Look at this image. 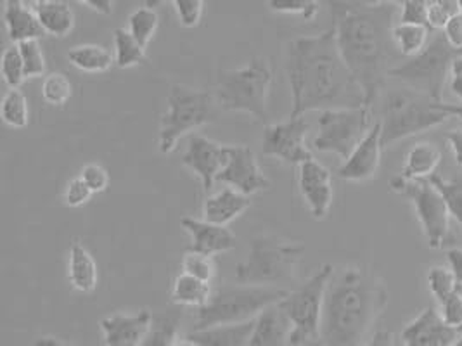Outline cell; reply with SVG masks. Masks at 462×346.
I'll list each match as a JSON object with an SVG mask.
<instances>
[{
  "mask_svg": "<svg viewBox=\"0 0 462 346\" xmlns=\"http://www.w3.org/2000/svg\"><path fill=\"white\" fill-rule=\"evenodd\" d=\"M329 5L339 54L364 90L365 106L373 108L402 59L393 42L400 2H329Z\"/></svg>",
  "mask_w": 462,
  "mask_h": 346,
  "instance_id": "cell-1",
  "label": "cell"
},
{
  "mask_svg": "<svg viewBox=\"0 0 462 346\" xmlns=\"http://www.w3.org/2000/svg\"><path fill=\"white\" fill-rule=\"evenodd\" d=\"M284 66L293 97L291 118L309 111L365 106L364 90L339 54L333 26L288 42Z\"/></svg>",
  "mask_w": 462,
  "mask_h": 346,
  "instance_id": "cell-2",
  "label": "cell"
},
{
  "mask_svg": "<svg viewBox=\"0 0 462 346\" xmlns=\"http://www.w3.org/2000/svg\"><path fill=\"white\" fill-rule=\"evenodd\" d=\"M386 305L388 289L371 270L362 267L335 269L322 306V345H364Z\"/></svg>",
  "mask_w": 462,
  "mask_h": 346,
  "instance_id": "cell-3",
  "label": "cell"
},
{
  "mask_svg": "<svg viewBox=\"0 0 462 346\" xmlns=\"http://www.w3.org/2000/svg\"><path fill=\"white\" fill-rule=\"evenodd\" d=\"M290 291L265 286H222L211 291L208 303L198 310L194 331L217 325L241 324L254 321L265 308L282 302Z\"/></svg>",
  "mask_w": 462,
  "mask_h": 346,
  "instance_id": "cell-4",
  "label": "cell"
},
{
  "mask_svg": "<svg viewBox=\"0 0 462 346\" xmlns=\"http://www.w3.org/2000/svg\"><path fill=\"white\" fill-rule=\"evenodd\" d=\"M305 246L277 236H258L252 241L248 259L236 267L234 279L246 286L277 287L279 282L296 279Z\"/></svg>",
  "mask_w": 462,
  "mask_h": 346,
  "instance_id": "cell-5",
  "label": "cell"
},
{
  "mask_svg": "<svg viewBox=\"0 0 462 346\" xmlns=\"http://www.w3.org/2000/svg\"><path fill=\"white\" fill-rule=\"evenodd\" d=\"M273 82V71L269 59L253 58L243 68L220 73L215 92L217 105L226 111H243L258 122H267Z\"/></svg>",
  "mask_w": 462,
  "mask_h": 346,
  "instance_id": "cell-6",
  "label": "cell"
},
{
  "mask_svg": "<svg viewBox=\"0 0 462 346\" xmlns=\"http://www.w3.org/2000/svg\"><path fill=\"white\" fill-rule=\"evenodd\" d=\"M430 96L412 88L393 90L386 96L381 120V144L383 150L403 141L411 135L441 125L448 114Z\"/></svg>",
  "mask_w": 462,
  "mask_h": 346,
  "instance_id": "cell-7",
  "label": "cell"
},
{
  "mask_svg": "<svg viewBox=\"0 0 462 346\" xmlns=\"http://www.w3.org/2000/svg\"><path fill=\"white\" fill-rule=\"evenodd\" d=\"M217 106L213 94L182 84L171 86L167 96V111L160 122V152L175 151L180 137L215 122Z\"/></svg>",
  "mask_w": 462,
  "mask_h": 346,
  "instance_id": "cell-8",
  "label": "cell"
},
{
  "mask_svg": "<svg viewBox=\"0 0 462 346\" xmlns=\"http://www.w3.org/2000/svg\"><path fill=\"white\" fill-rule=\"evenodd\" d=\"M461 54L447 42L443 32H435V37L418 56L400 63L392 69L390 77L403 82L405 86L424 96H430L435 103H443V88L447 75L450 73L452 61Z\"/></svg>",
  "mask_w": 462,
  "mask_h": 346,
  "instance_id": "cell-9",
  "label": "cell"
},
{
  "mask_svg": "<svg viewBox=\"0 0 462 346\" xmlns=\"http://www.w3.org/2000/svg\"><path fill=\"white\" fill-rule=\"evenodd\" d=\"M335 267L322 265L312 278L303 282L296 291L279 303L293 325L290 346L320 340V319L328 284L333 278Z\"/></svg>",
  "mask_w": 462,
  "mask_h": 346,
  "instance_id": "cell-10",
  "label": "cell"
},
{
  "mask_svg": "<svg viewBox=\"0 0 462 346\" xmlns=\"http://www.w3.org/2000/svg\"><path fill=\"white\" fill-rule=\"evenodd\" d=\"M373 127V108L369 106L320 111L312 148L337 154L346 161Z\"/></svg>",
  "mask_w": 462,
  "mask_h": 346,
  "instance_id": "cell-11",
  "label": "cell"
},
{
  "mask_svg": "<svg viewBox=\"0 0 462 346\" xmlns=\"http://www.w3.org/2000/svg\"><path fill=\"white\" fill-rule=\"evenodd\" d=\"M392 191L409 197L416 208L428 246L431 250H440L448 238V206L440 191L428 180H405L395 178L390 184Z\"/></svg>",
  "mask_w": 462,
  "mask_h": 346,
  "instance_id": "cell-12",
  "label": "cell"
},
{
  "mask_svg": "<svg viewBox=\"0 0 462 346\" xmlns=\"http://www.w3.org/2000/svg\"><path fill=\"white\" fill-rule=\"evenodd\" d=\"M309 129L310 125L305 116H290V120L282 123L265 125L262 135V152L291 167H300L314 159V154L305 144Z\"/></svg>",
  "mask_w": 462,
  "mask_h": 346,
  "instance_id": "cell-13",
  "label": "cell"
},
{
  "mask_svg": "<svg viewBox=\"0 0 462 346\" xmlns=\"http://www.w3.org/2000/svg\"><path fill=\"white\" fill-rule=\"evenodd\" d=\"M217 182L227 184L231 189L245 196H253L271 187L269 178L263 175L256 154L246 146H229L227 163L217 177Z\"/></svg>",
  "mask_w": 462,
  "mask_h": 346,
  "instance_id": "cell-14",
  "label": "cell"
},
{
  "mask_svg": "<svg viewBox=\"0 0 462 346\" xmlns=\"http://www.w3.org/2000/svg\"><path fill=\"white\" fill-rule=\"evenodd\" d=\"M227 148L218 144L205 135H190L188 150L182 156V165L190 172L196 173L203 184V189L208 193L217 182V177L224 170L227 163Z\"/></svg>",
  "mask_w": 462,
  "mask_h": 346,
  "instance_id": "cell-15",
  "label": "cell"
},
{
  "mask_svg": "<svg viewBox=\"0 0 462 346\" xmlns=\"http://www.w3.org/2000/svg\"><path fill=\"white\" fill-rule=\"evenodd\" d=\"M298 187L310 215L316 220L326 218L335 197L331 172L322 163L310 159L298 167Z\"/></svg>",
  "mask_w": 462,
  "mask_h": 346,
  "instance_id": "cell-16",
  "label": "cell"
},
{
  "mask_svg": "<svg viewBox=\"0 0 462 346\" xmlns=\"http://www.w3.org/2000/svg\"><path fill=\"white\" fill-rule=\"evenodd\" d=\"M459 338L461 329L445 324L433 306H428L402 331L403 346H454Z\"/></svg>",
  "mask_w": 462,
  "mask_h": 346,
  "instance_id": "cell-17",
  "label": "cell"
},
{
  "mask_svg": "<svg viewBox=\"0 0 462 346\" xmlns=\"http://www.w3.org/2000/svg\"><path fill=\"white\" fill-rule=\"evenodd\" d=\"M154 315L149 310L139 314H115L101 321L106 346H143L152 329Z\"/></svg>",
  "mask_w": 462,
  "mask_h": 346,
  "instance_id": "cell-18",
  "label": "cell"
},
{
  "mask_svg": "<svg viewBox=\"0 0 462 346\" xmlns=\"http://www.w3.org/2000/svg\"><path fill=\"white\" fill-rule=\"evenodd\" d=\"M381 122H376L365 139L358 144L356 151L339 167L337 175L348 182H367L376 177L381 165Z\"/></svg>",
  "mask_w": 462,
  "mask_h": 346,
  "instance_id": "cell-19",
  "label": "cell"
},
{
  "mask_svg": "<svg viewBox=\"0 0 462 346\" xmlns=\"http://www.w3.org/2000/svg\"><path fill=\"white\" fill-rule=\"evenodd\" d=\"M180 225L190 236L189 251L213 257L232 251L236 248V236L227 227L190 216H184L180 220Z\"/></svg>",
  "mask_w": 462,
  "mask_h": 346,
  "instance_id": "cell-20",
  "label": "cell"
},
{
  "mask_svg": "<svg viewBox=\"0 0 462 346\" xmlns=\"http://www.w3.org/2000/svg\"><path fill=\"white\" fill-rule=\"evenodd\" d=\"M291 331L293 325L277 303L254 319L250 346H290Z\"/></svg>",
  "mask_w": 462,
  "mask_h": 346,
  "instance_id": "cell-21",
  "label": "cell"
},
{
  "mask_svg": "<svg viewBox=\"0 0 462 346\" xmlns=\"http://www.w3.org/2000/svg\"><path fill=\"white\" fill-rule=\"evenodd\" d=\"M4 23L13 43L39 41L45 35L32 4L22 0L4 2Z\"/></svg>",
  "mask_w": 462,
  "mask_h": 346,
  "instance_id": "cell-22",
  "label": "cell"
},
{
  "mask_svg": "<svg viewBox=\"0 0 462 346\" xmlns=\"http://www.w3.org/2000/svg\"><path fill=\"white\" fill-rule=\"evenodd\" d=\"M250 206H252L250 196L241 195L231 187H227L205 199L203 220L226 227L227 223H231L232 220L243 215Z\"/></svg>",
  "mask_w": 462,
  "mask_h": 346,
  "instance_id": "cell-23",
  "label": "cell"
},
{
  "mask_svg": "<svg viewBox=\"0 0 462 346\" xmlns=\"http://www.w3.org/2000/svg\"><path fill=\"white\" fill-rule=\"evenodd\" d=\"M43 33L54 39L68 37L75 28V13L63 0H39L32 2Z\"/></svg>",
  "mask_w": 462,
  "mask_h": 346,
  "instance_id": "cell-24",
  "label": "cell"
},
{
  "mask_svg": "<svg viewBox=\"0 0 462 346\" xmlns=\"http://www.w3.org/2000/svg\"><path fill=\"white\" fill-rule=\"evenodd\" d=\"M68 281L73 289H77L84 295L94 293L97 287V282H99L97 263L80 241H75L69 248Z\"/></svg>",
  "mask_w": 462,
  "mask_h": 346,
  "instance_id": "cell-25",
  "label": "cell"
},
{
  "mask_svg": "<svg viewBox=\"0 0 462 346\" xmlns=\"http://www.w3.org/2000/svg\"><path fill=\"white\" fill-rule=\"evenodd\" d=\"M254 321L241 324L217 325L188 334L198 346H250Z\"/></svg>",
  "mask_w": 462,
  "mask_h": 346,
  "instance_id": "cell-26",
  "label": "cell"
},
{
  "mask_svg": "<svg viewBox=\"0 0 462 346\" xmlns=\"http://www.w3.org/2000/svg\"><path fill=\"white\" fill-rule=\"evenodd\" d=\"M441 161V151L431 142H420L407 152L402 178L428 180L431 178Z\"/></svg>",
  "mask_w": 462,
  "mask_h": 346,
  "instance_id": "cell-27",
  "label": "cell"
},
{
  "mask_svg": "<svg viewBox=\"0 0 462 346\" xmlns=\"http://www.w3.org/2000/svg\"><path fill=\"white\" fill-rule=\"evenodd\" d=\"M170 296H171V303L177 306H189V308L199 310L210 300V284L180 272L171 284Z\"/></svg>",
  "mask_w": 462,
  "mask_h": 346,
  "instance_id": "cell-28",
  "label": "cell"
},
{
  "mask_svg": "<svg viewBox=\"0 0 462 346\" xmlns=\"http://www.w3.org/2000/svg\"><path fill=\"white\" fill-rule=\"evenodd\" d=\"M69 65L75 66L77 69L85 71V73H106L115 65V58L111 52L106 49L105 45L97 43H84V45H75L68 54H66Z\"/></svg>",
  "mask_w": 462,
  "mask_h": 346,
  "instance_id": "cell-29",
  "label": "cell"
},
{
  "mask_svg": "<svg viewBox=\"0 0 462 346\" xmlns=\"http://www.w3.org/2000/svg\"><path fill=\"white\" fill-rule=\"evenodd\" d=\"M393 42L402 58H414L424 50L430 42V30L416 24H403L397 23L393 28Z\"/></svg>",
  "mask_w": 462,
  "mask_h": 346,
  "instance_id": "cell-30",
  "label": "cell"
},
{
  "mask_svg": "<svg viewBox=\"0 0 462 346\" xmlns=\"http://www.w3.org/2000/svg\"><path fill=\"white\" fill-rule=\"evenodd\" d=\"M146 63V47L137 42L125 28L115 30V65L122 69Z\"/></svg>",
  "mask_w": 462,
  "mask_h": 346,
  "instance_id": "cell-31",
  "label": "cell"
},
{
  "mask_svg": "<svg viewBox=\"0 0 462 346\" xmlns=\"http://www.w3.org/2000/svg\"><path fill=\"white\" fill-rule=\"evenodd\" d=\"M2 122L11 129H24L30 123V106L28 97L20 88L9 90L0 105Z\"/></svg>",
  "mask_w": 462,
  "mask_h": 346,
  "instance_id": "cell-32",
  "label": "cell"
},
{
  "mask_svg": "<svg viewBox=\"0 0 462 346\" xmlns=\"http://www.w3.org/2000/svg\"><path fill=\"white\" fill-rule=\"evenodd\" d=\"M182 314L179 312H162L154 315L152 329L143 346H171L179 338V325Z\"/></svg>",
  "mask_w": 462,
  "mask_h": 346,
  "instance_id": "cell-33",
  "label": "cell"
},
{
  "mask_svg": "<svg viewBox=\"0 0 462 346\" xmlns=\"http://www.w3.org/2000/svg\"><path fill=\"white\" fill-rule=\"evenodd\" d=\"M160 26V16L152 7H139L128 16V33L141 43L147 47L156 35V30Z\"/></svg>",
  "mask_w": 462,
  "mask_h": 346,
  "instance_id": "cell-34",
  "label": "cell"
},
{
  "mask_svg": "<svg viewBox=\"0 0 462 346\" xmlns=\"http://www.w3.org/2000/svg\"><path fill=\"white\" fill-rule=\"evenodd\" d=\"M73 97V84L64 73H49L42 82V99L54 106V108H63L64 105L69 103Z\"/></svg>",
  "mask_w": 462,
  "mask_h": 346,
  "instance_id": "cell-35",
  "label": "cell"
},
{
  "mask_svg": "<svg viewBox=\"0 0 462 346\" xmlns=\"http://www.w3.org/2000/svg\"><path fill=\"white\" fill-rule=\"evenodd\" d=\"M0 73H2V78H4L5 86H9V90L20 88L23 82L26 80L24 63H23L22 52H20L18 43H11L4 49L2 61H0Z\"/></svg>",
  "mask_w": 462,
  "mask_h": 346,
  "instance_id": "cell-36",
  "label": "cell"
},
{
  "mask_svg": "<svg viewBox=\"0 0 462 346\" xmlns=\"http://www.w3.org/2000/svg\"><path fill=\"white\" fill-rule=\"evenodd\" d=\"M430 182L440 191L443 196L450 216H454L462 225V177H454V178H443L440 175H433Z\"/></svg>",
  "mask_w": 462,
  "mask_h": 346,
  "instance_id": "cell-37",
  "label": "cell"
},
{
  "mask_svg": "<svg viewBox=\"0 0 462 346\" xmlns=\"http://www.w3.org/2000/svg\"><path fill=\"white\" fill-rule=\"evenodd\" d=\"M428 286L431 295L437 298V302L443 303L450 298L454 293L459 291V284L456 281V276L450 269L445 267H431L428 272Z\"/></svg>",
  "mask_w": 462,
  "mask_h": 346,
  "instance_id": "cell-38",
  "label": "cell"
},
{
  "mask_svg": "<svg viewBox=\"0 0 462 346\" xmlns=\"http://www.w3.org/2000/svg\"><path fill=\"white\" fill-rule=\"evenodd\" d=\"M461 11V2L457 0H430L428 2V23L431 32H443L452 18Z\"/></svg>",
  "mask_w": 462,
  "mask_h": 346,
  "instance_id": "cell-39",
  "label": "cell"
},
{
  "mask_svg": "<svg viewBox=\"0 0 462 346\" xmlns=\"http://www.w3.org/2000/svg\"><path fill=\"white\" fill-rule=\"evenodd\" d=\"M267 5L277 14L298 16V18H303L305 22H314L320 11V4L316 0H288V2L271 0Z\"/></svg>",
  "mask_w": 462,
  "mask_h": 346,
  "instance_id": "cell-40",
  "label": "cell"
},
{
  "mask_svg": "<svg viewBox=\"0 0 462 346\" xmlns=\"http://www.w3.org/2000/svg\"><path fill=\"white\" fill-rule=\"evenodd\" d=\"M182 274L192 276L199 281L208 282L210 284L217 274V265L213 257H207V255H199L194 251H188L182 259L180 263Z\"/></svg>",
  "mask_w": 462,
  "mask_h": 346,
  "instance_id": "cell-41",
  "label": "cell"
},
{
  "mask_svg": "<svg viewBox=\"0 0 462 346\" xmlns=\"http://www.w3.org/2000/svg\"><path fill=\"white\" fill-rule=\"evenodd\" d=\"M22 52L23 63H24V77L26 78H39L43 77L47 65L43 56L42 47L39 41H28L18 43Z\"/></svg>",
  "mask_w": 462,
  "mask_h": 346,
  "instance_id": "cell-42",
  "label": "cell"
},
{
  "mask_svg": "<svg viewBox=\"0 0 462 346\" xmlns=\"http://www.w3.org/2000/svg\"><path fill=\"white\" fill-rule=\"evenodd\" d=\"M179 23L184 28H196L203 20V11H205V2L203 0H173L171 2Z\"/></svg>",
  "mask_w": 462,
  "mask_h": 346,
  "instance_id": "cell-43",
  "label": "cell"
},
{
  "mask_svg": "<svg viewBox=\"0 0 462 346\" xmlns=\"http://www.w3.org/2000/svg\"><path fill=\"white\" fill-rule=\"evenodd\" d=\"M399 23L424 26V28L430 30L428 0H403V2H400Z\"/></svg>",
  "mask_w": 462,
  "mask_h": 346,
  "instance_id": "cell-44",
  "label": "cell"
},
{
  "mask_svg": "<svg viewBox=\"0 0 462 346\" xmlns=\"http://www.w3.org/2000/svg\"><path fill=\"white\" fill-rule=\"evenodd\" d=\"M80 178L87 184V187L94 193V195H99V193H105L109 186V173L106 170L103 165L99 163H88L85 165L80 172Z\"/></svg>",
  "mask_w": 462,
  "mask_h": 346,
  "instance_id": "cell-45",
  "label": "cell"
},
{
  "mask_svg": "<svg viewBox=\"0 0 462 346\" xmlns=\"http://www.w3.org/2000/svg\"><path fill=\"white\" fill-rule=\"evenodd\" d=\"M94 196V193L87 187L84 180L79 177L71 178L68 184H66V189H64V205L69 206V208H79V206H84L90 197Z\"/></svg>",
  "mask_w": 462,
  "mask_h": 346,
  "instance_id": "cell-46",
  "label": "cell"
},
{
  "mask_svg": "<svg viewBox=\"0 0 462 346\" xmlns=\"http://www.w3.org/2000/svg\"><path fill=\"white\" fill-rule=\"evenodd\" d=\"M440 315L445 324L462 329V295L459 291L440 303Z\"/></svg>",
  "mask_w": 462,
  "mask_h": 346,
  "instance_id": "cell-47",
  "label": "cell"
},
{
  "mask_svg": "<svg viewBox=\"0 0 462 346\" xmlns=\"http://www.w3.org/2000/svg\"><path fill=\"white\" fill-rule=\"evenodd\" d=\"M443 35L447 42L450 43L456 50L462 52V13H459L456 18H452L443 28Z\"/></svg>",
  "mask_w": 462,
  "mask_h": 346,
  "instance_id": "cell-48",
  "label": "cell"
},
{
  "mask_svg": "<svg viewBox=\"0 0 462 346\" xmlns=\"http://www.w3.org/2000/svg\"><path fill=\"white\" fill-rule=\"evenodd\" d=\"M450 90L454 92V96H457L462 101V52L452 61L450 66Z\"/></svg>",
  "mask_w": 462,
  "mask_h": 346,
  "instance_id": "cell-49",
  "label": "cell"
},
{
  "mask_svg": "<svg viewBox=\"0 0 462 346\" xmlns=\"http://www.w3.org/2000/svg\"><path fill=\"white\" fill-rule=\"evenodd\" d=\"M447 260L450 263V270L456 276V281L462 286V248H450L447 250Z\"/></svg>",
  "mask_w": 462,
  "mask_h": 346,
  "instance_id": "cell-50",
  "label": "cell"
},
{
  "mask_svg": "<svg viewBox=\"0 0 462 346\" xmlns=\"http://www.w3.org/2000/svg\"><path fill=\"white\" fill-rule=\"evenodd\" d=\"M80 4L88 7L90 11H94L97 14H105V16L113 14V11H115V2H111V0H80Z\"/></svg>",
  "mask_w": 462,
  "mask_h": 346,
  "instance_id": "cell-51",
  "label": "cell"
},
{
  "mask_svg": "<svg viewBox=\"0 0 462 346\" xmlns=\"http://www.w3.org/2000/svg\"><path fill=\"white\" fill-rule=\"evenodd\" d=\"M447 141L452 148L454 152V159L456 163L462 167V130H452L448 135H447Z\"/></svg>",
  "mask_w": 462,
  "mask_h": 346,
  "instance_id": "cell-52",
  "label": "cell"
},
{
  "mask_svg": "<svg viewBox=\"0 0 462 346\" xmlns=\"http://www.w3.org/2000/svg\"><path fill=\"white\" fill-rule=\"evenodd\" d=\"M362 346H393V334L390 331H376Z\"/></svg>",
  "mask_w": 462,
  "mask_h": 346,
  "instance_id": "cell-53",
  "label": "cell"
},
{
  "mask_svg": "<svg viewBox=\"0 0 462 346\" xmlns=\"http://www.w3.org/2000/svg\"><path fill=\"white\" fill-rule=\"evenodd\" d=\"M33 346H75L73 343H68V341H63V340H60V338H54V336H42V338H39L37 341H35V345Z\"/></svg>",
  "mask_w": 462,
  "mask_h": 346,
  "instance_id": "cell-54",
  "label": "cell"
},
{
  "mask_svg": "<svg viewBox=\"0 0 462 346\" xmlns=\"http://www.w3.org/2000/svg\"><path fill=\"white\" fill-rule=\"evenodd\" d=\"M439 108H440L445 114H448V116H457V118H461L462 120V105H445V103H440Z\"/></svg>",
  "mask_w": 462,
  "mask_h": 346,
  "instance_id": "cell-55",
  "label": "cell"
},
{
  "mask_svg": "<svg viewBox=\"0 0 462 346\" xmlns=\"http://www.w3.org/2000/svg\"><path fill=\"white\" fill-rule=\"evenodd\" d=\"M171 346H198L194 341H190L189 338L186 336V338H177Z\"/></svg>",
  "mask_w": 462,
  "mask_h": 346,
  "instance_id": "cell-56",
  "label": "cell"
},
{
  "mask_svg": "<svg viewBox=\"0 0 462 346\" xmlns=\"http://www.w3.org/2000/svg\"><path fill=\"white\" fill-rule=\"evenodd\" d=\"M296 346H324L322 345V341L320 340H314V341H309V343H301V345Z\"/></svg>",
  "mask_w": 462,
  "mask_h": 346,
  "instance_id": "cell-57",
  "label": "cell"
},
{
  "mask_svg": "<svg viewBox=\"0 0 462 346\" xmlns=\"http://www.w3.org/2000/svg\"><path fill=\"white\" fill-rule=\"evenodd\" d=\"M454 346H462V334H461V338H459V340H457V343H456V345Z\"/></svg>",
  "mask_w": 462,
  "mask_h": 346,
  "instance_id": "cell-58",
  "label": "cell"
},
{
  "mask_svg": "<svg viewBox=\"0 0 462 346\" xmlns=\"http://www.w3.org/2000/svg\"><path fill=\"white\" fill-rule=\"evenodd\" d=\"M459 293H461V295H462V286H461V287H459Z\"/></svg>",
  "mask_w": 462,
  "mask_h": 346,
  "instance_id": "cell-59",
  "label": "cell"
},
{
  "mask_svg": "<svg viewBox=\"0 0 462 346\" xmlns=\"http://www.w3.org/2000/svg\"><path fill=\"white\" fill-rule=\"evenodd\" d=\"M459 2H461V11H462V0H459Z\"/></svg>",
  "mask_w": 462,
  "mask_h": 346,
  "instance_id": "cell-60",
  "label": "cell"
}]
</instances>
